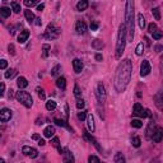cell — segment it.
<instances>
[{"mask_svg":"<svg viewBox=\"0 0 163 163\" xmlns=\"http://www.w3.org/2000/svg\"><path fill=\"white\" fill-rule=\"evenodd\" d=\"M131 73H133L131 60H130V59H124V60L118 64V66L116 69L115 82H113L115 89L118 93H122V92L126 89L129 82L131 79Z\"/></svg>","mask_w":163,"mask_h":163,"instance_id":"6da1fadb","label":"cell"},{"mask_svg":"<svg viewBox=\"0 0 163 163\" xmlns=\"http://www.w3.org/2000/svg\"><path fill=\"white\" fill-rule=\"evenodd\" d=\"M134 0H128L125 10V26L128 29V42L134 40Z\"/></svg>","mask_w":163,"mask_h":163,"instance_id":"7a4b0ae2","label":"cell"},{"mask_svg":"<svg viewBox=\"0 0 163 163\" xmlns=\"http://www.w3.org/2000/svg\"><path fill=\"white\" fill-rule=\"evenodd\" d=\"M128 42V29L125 23H121L118 27V33H117V41H116V59H121L122 54L125 51V46Z\"/></svg>","mask_w":163,"mask_h":163,"instance_id":"3957f363","label":"cell"},{"mask_svg":"<svg viewBox=\"0 0 163 163\" xmlns=\"http://www.w3.org/2000/svg\"><path fill=\"white\" fill-rule=\"evenodd\" d=\"M15 98L19 103H22L26 108H31L32 105H33V100H32V96L28 93V92L26 91H19L17 92V94H15Z\"/></svg>","mask_w":163,"mask_h":163,"instance_id":"277c9868","label":"cell"},{"mask_svg":"<svg viewBox=\"0 0 163 163\" xmlns=\"http://www.w3.org/2000/svg\"><path fill=\"white\" fill-rule=\"evenodd\" d=\"M60 33H61V29L57 28L54 23H50L47 26L45 33L42 35V37L43 38H48V40H55V38H57V37L60 36Z\"/></svg>","mask_w":163,"mask_h":163,"instance_id":"5b68a950","label":"cell"},{"mask_svg":"<svg viewBox=\"0 0 163 163\" xmlns=\"http://www.w3.org/2000/svg\"><path fill=\"white\" fill-rule=\"evenodd\" d=\"M96 96H97V100H98V103H101V105H103V103L106 102V98H107L106 89H105V85H103V83H101V82L97 84Z\"/></svg>","mask_w":163,"mask_h":163,"instance_id":"8992f818","label":"cell"},{"mask_svg":"<svg viewBox=\"0 0 163 163\" xmlns=\"http://www.w3.org/2000/svg\"><path fill=\"white\" fill-rule=\"evenodd\" d=\"M133 115L144 118V117H146V110H144L140 103H135L134 107H133Z\"/></svg>","mask_w":163,"mask_h":163,"instance_id":"52a82bcc","label":"cell"},{"mask_svg":"<svg viewBox=\"0 0 163 163\" xmlns=\"http://www.w3.org/2000/svg\"><path fill=\"white\" fill-rule=\"evenodd\" d=\"M12 116H13L12 110H9L7 107L2 108V111H0V121L2 122H8L12 118Z\"/></svg>","mask_w":163,"mask_h":163,"instance_id":"ba28073f","label":"cell"},{"mask_svg":"<svg viewBox=\"0 0 163 163\" xmlns=\"http://www.w3.org/2000/svg\"><path fill=\"white\" fill-rule=\"evenodd\" d=\"M22 153L31 157V158H37V155H38V152H37L36 148H32V146H28V145H24L23 148H22Z\"/></svg>","mask_w":163,"mask_h":163,"instance_id":"9c48e42d","label":"cell"},{"mask_svg":"<svg viewBox=\"0 0 163 163\" xmlns=\"http://www.w3.org/2000/svg\"><path fill=\"white\" fill-rule=\"evenodd\" d=\"M150 139L153 140L154 143H161L162 140H163V129H162L161 126H157Z\"/></svg>","mask_w":163,"mask_h":163,"instance_id":"30bf717a","label":"cell"},{"mask_svg":"<svg viewBox=\"0 0 163 163\" xmlns=\"http://www.w3.org/2000/svg\"><path fill=\"white\" fill-rule=\"evenodd\" d=\"M150 70H152V68H150L149 61L143 60L142 64H140V75H142V77H146V75L150 73Z\"/></svg>","mask_w":163,"mask_h":163,"instance_id":"8fae6325","label":"cell"},{"mask_svg":"<svg viewBox=\"0 0 163 163\" xmlns=\"http://www.w3.org/2000/svg\"><path fill=\"white\" fill-rule=\"evenodd\" d=\"M75 31H77L78 35H84L87 32V24L84 20H77V23H75Z\"/></svg>","mask_w":163,"mask_h":163,"instance_id":"7c38bea8","label":"cell"},{"mask_svg":"<svg viewBox=\"0 0 163 163\" xmlns=\"http://www.w3.org/2000/svg\"><path fill=\"white\" fill-rule=\"evenodd\" d=\"M154 103L159 111H163V94L162 92H157L154 96Z\"/></svg>","mask_w":163,"mask_h":163,"instance_id":"4fadbf2b","label":"cell"},{"mask_svg":"<svg viewBox=\"0 0 163 163\" xmlns=\"http://www.w3.org/2000/svg\"><path fill=\"white\" fill-rule=\"evenodd\" d=\"M63 161L64 162H74L75 161L74 155L70 153V150L68 148H64V150H63Z\"/></svg>","mask_w":163,"mask_h":163,"instance_id":"5bb4252c","label":"cell"},{"mask_svg":"<svg viewBox=\"0 0 163 163\" xmlns=\"http://www.w3.org/2000/svg\"><path fill=\"white\" fill-rule=\"evenodd\" d=\"M73 69L77 74H80L82 70H83V63H82V60H79V59H74L73 60Z\"/></svg>","mask_w":163,"mask_h":163,"instance_id":"9a60e30c","label":"cell"},{"mask_svg":"<svg viewBox=\"0 0 163 163\" xmlns=\"http://www.w3.org/2000/svg\"><path fill=\"white\" fill-rule=\"evenodd\" d=\"M155 128H157V126H155V124H154L153 121L149 122L148 128H146V130H145V138H146V139H150V138H152V135H153Z\"/></svg>","mask_w":163,"mask_h":163,"instance_id":"2e32d148","label":"cell"},{"mask_svg":"<svg viewBox=\"0 0 163 163\" xmlns=\"http://www.w3.org/2000/svg\"><path fill=\"white\" fill-rule=\"evenodd\" d=\"M28 37H29V31H28V29L20 31V33H19V36H18V42H19V43H24L27 40H28Z\"/></svg>","mask_w":163,"mask_h":163,"instance_id":"e0dca14e","label":"cell"},{"mask_svg":"<svg viewBox=\"0 0 163 163\" xmlns=\"http://www.w3.org/2000/svg\"><path fill=\"white\" fill-rule=\"evenodd\" d=\"M87 128H88V130H89L91 133H93L94 129H96V126H94V118H93V116H92V115L87 116Z\"/></svg>","mask_w":163,"mask_h":163,"instance_id":"ac0fdd59","label":"cell"},{"mask_svg":"<svg viewBox=\"0 0 163 163\" xmlns=\"http://www.w3.org/2000/svg\"><path fill=\"white\" fill-rule=\"evenodd\" d=\"M88 0H79L78 4H77V10L78 12H84V10H87V8H88Z\"/></svg>","mask_w":163,"mask_h":163,"instance_id":"d6986e66","label":"cell"},{"mask_svg":"<svg viewBox=\"0 0 163 163\" xmlns=\"http://www.w3.org/2000/svg\"><path fill=\"white\" fill-rule=\"evenodd\" d=\"M17 85H18L19 89H24V88L28 87V80H27L24 77H19L17 79Z\"/></svg>","mask_w":163,"mask_h":163,"instance_id":"ffe728a7","label":"cell"},{"mask_svg":"<svg viewBox=\"0 0 163 163\" xmlns=\"http://www.w3.org/2000/svg\"><path fill=\"white\" fill-rule=\"evenodd\" d=\"M83 135H84V138H85V139H88L91 143H93V144H94V146H96L97 149H98V150H102V148H101V146L98 145V143H97V140H96V139H94L93 137H92V135H89L88 133H87L85 130H84V131H83Z\"/></svg>","mask_w":163,"mask_h":163,"instance_id":"44dd1931","label":"cell"},{"mask_svg":"<svg viewBox=\"0 0 163 163\" xmlns=\"http://www.w3.org/2000/svg\"><path fill=\"white\" fill-rule=\"evenodd\" d=\"M10 13H12L10 8H8V7H2V8H0V15H2L3 19L9 18L10 17Z\"/></svg>","mask_w":163,"mask_h":163,"instance_id":"7402d4cb","label":"cell"},{"mask_svg":"<svg viewBox=\"0 0 163 163\" xmlns=\"http://www.w3.org/2000/svg\"><path fill=\"white\" fill-rule=\"evenodd\" d=\"M43 135H45V138H50L51 139V137H54L55 135V128L54 126H47L45 130H43Z\"/></svg>","mask_w":163,"mask_h":163,"instance_id":"603a6c76","label":"cell"},{"mask_svg":"<svg viewBox=\"0 0 163 163\" xmlns=\"http://www.w3.org/2000/svg\"><path fill=\"white\" fill-rule=\"evenodd\" d=\"M56 85H57V88H60L61 91L66 88V79H65V77H59L56 79Z\"/></svg>","mask_w":163,"mask_h":163,"instance_id":"cb8c5ba5","label":"cell"},{"mask_svg":"<svg viewBox=\"0 0 163 163\" xmlns=\"http://www.w3.org/2000/svg\"><path fill=\"white\" fill-rule=\"evenodd\" d=\"M103 46H105V43H103V41L96 38L92 41V48H94V50H102Z\"/></svg>","mask_w":163,"mask_h":163,"instance_id":"d4e9b609","label":"cell"},{"mask_svg":"<svg viewBox=\"0 0 163 163\" xmlns=\"http://www.w3.org/2000/svg\"><path fill=\"white\" fill-rule=\"evenodd\" d=\"M24 17H26V19L29 22V23H32L33 20H36V17H35V14L31 12L29 9H26L24 10Z\"/></svg>","mask_w":163,"mask_h":163,"instance_id":"484cf974","label":"cell"},{"mask_svg":"<svg viewBox=\"0 0 163 163\" xmlns=\"http://www.w3.org/2000/svg\"><path fill=\"white\" fill-rule=\"evenodd\" d=\"M15 75H17V70H15V69H8L7 72H5L4 77L7 79H12V78L15 77Z\"/></svg>","mask_w":163,"mask_h":163,"instance_id":"4316f807","label":"cell"},{"mask_svg":"<svg viewBox=\"0 0 163 163\" xmlns=\"http://www.w3.org/2000/svg\"><path fill=\"white\" fill-rule=\"evenodd\" d=\"M52 145L54 146H56V148H57V150H59V153H60V154H63V150H64V148H61V146H60V140H59V138H52Z\"/></svg>","mask_w":163,"mask_h":163,"instance_id":"83f0119b","label":"cell"},{"mask_svg":"<svg viewBox=\"0 0 163 163\" xmlns=\"http://www.w3.org/2000/svg\"><path fill=\"white\" fill-rule=\"evenodd\" d=\"M55 108H56V102L54 100H48L46 102V110L47 111H54Z\"/></svg>","mask_w":163,"mask_h":163,"instance_id":"f1b7e54d","label":"cell"},{"mask_svg":"<svg viewBox=\"0 0 163 163\" xmlns=\"http://www.w3.org/2000/svg\"><path fill=\"white\" fill-rule=\"evenodd\" d=\"M54 122H55L57 126H63V128H66L69 130H72V128H70L69 125L66 124V121H64V120H60V118H54Z\"/></svg>","mask_w":163,"mask_h":163,"instance_id":"f546056e","label":"cell"},{"mask_svg":"<svg viewBox=\"0 0 163 163\" xmlns=\"http://www.w3.org/2000/svg\"><path fill=\"white\" fill-rule=\"evenodd\" d=\"M50 50H51V46L48 45V43H43V45H42V51H43V52H42V56H43V57H47Z\"/></svg>","mask_w":163,"mask_h":163,"instance_id":"4dcf8cb0","label":"cell"},{"mask_svg":"<svg viewBox=\"0 0 163 163\" xmlns=\"http://www.w3.org/2000/svg\"><path fill=\"white\" fill-rule=\"evenodd\" d=\"M113 162H115V163H124V162H125L124 154L120 153V152H118V153H116V155L113 157Z\"/></svg>","mask_w":163,"mask_h":163,"instance_id":"1f68e13d","label":"cell"},{"mask_svg":"<svg viewBox=\"0 0 163 163\" xmlns=\"http://www.w3.org/2000/svg\"><path fill=\"white\" fill-rule=\"evenodd\" d=\"M23 3L27 8H32V7H35V5H38L40 3V0H23Z\"/></svg>","mask_w":163,"mask_h":163,"instance_id":"d6a6232c","label":"cell"},{"mask_svg":"<svg viewBox=\"0 0 163 163\" xmlns=\"http://www.w3.org/2000/svg\"><path fill=\"white\" fill-rule=\"evenodd\" d=\"M138 24L140 27V29L145 28V18L143 17V14H138Z\"/></svg>","mask_w":163,"mask_h":163,"instance_id":"836d02e7","label":"cell"},{"mask_svg":"<svg viewBox=\"0 0 163 163\" xmlns=\"http://www.w3.org/2000/svg\"><path fill=\"white\" fill-rule=\"evenodd\" d=\"M143 52H144V43L140 42V43H138L137 48H135V54H137L138 56H140V55H143Z\"/></svg>","mask_w":163,"mask_h":163,"instance_id":"e575fe53","label":"cell"},{"mask_svg":"<svg viewBox=\"0 0 163 163\" xmlns=\"http://www.w3.org/2000/svg\"><path fill=\"white\" fill-rule=\"evenodd\" d=\"M131 126L135 128V129H140L143 126V122L139 120V118H133L131 120Z\"/></svg>","mask_w":163,"mask_h":163,"instance_id":"d590c367","label":"cell"},{"mask_svg":"<svg viewBox=\"0 0 163 163\" xmlns=\"http://www.w3.org/2000/svg\"><path fill=\"white\" fill-rule=\"evenodd\" d=\"M131 144H133V146H135V148H139L140 144H142V140H140L139 137H133L131 138Z\"/></svg>","mask_w":163,"mask_h":163,"instance_id":"8d00e7d4","label":"cell"},{"mask_svg":"<svg viewBox=\"0 0 163 163\" xmlns=\"http://www.w3.org/2000/svg\"><path fill=\"white\" fill-rule=\"evenodd\" d=\"M152 14H153V17L155 20H159L161 19V12H159V8H153L152 9Z\"/></svg>","mask_w":163,"mask_h":163,"instance_id":"74e56055","label":"cell"},{"mask_svg":"<svg viewBox=\"0 0 163 163\" xmlns=\"http://www.w3.org/2000/svg\"><path fill=\"white\" fill-rule=\"evenodd\" d=\"M37 94H38V97H40V100H42V101H45L46 100V94H45V91H43L41 87H37Z\"/></svg>","mask_w":163,"mask_h":163,"instance_id":"f35d334b","label":"cell"},{"mask_svg":"<svg viewBox=\"0 0 163 163\" xmlns=\"http://www.w3.org/2000/svg\"><path fill=\"white\" fill-rule=\"evenodd\" d=\"M10 7H12V10H13L14 13H19L20 12V5L18 3L12 2V3H10Z\"/></svg>","mask_w":163,"mask_h":163,"instance_id":"ab89813d","label":"cell"},{"mask_svg":"<svg viewBox=\"0 0 163 163\" xmlns=\"http://www.w3.org/2000/svg\"><path fill=\"white\" fill-rule=\"evenodd\" d=\"M153 38L154 40H161L162 37H163V31H161V29H157L155 32H153Z\"/></svg>","mask_w":163,"mask_h":163,"instance_id":"60d3db41","label":"cell"},{"mask_svg":"<svg viewBox=\"0 0 163 163\" xmlns=\"http://www.w3.org/2000/svg\"><path fill=\"white\" fill-rule=\"evenodd\" d=\"M87 116H88V115H87V111L82 110L80 112H78V120H80V121H84L87 118Z\"/></svg>","mask_w":163,"mask_h":163,"instance_id":"b9f144b4","label":"cell"},{"mask_svg":"<svg viewBox=\"0 0 163 163\" xmlns=\"http://www.w3.org/2000/svg\"><path fill=\"white\" fill-rule=\"evenodd\" d=\"M74 96L77 97V98H79V97L82 96V92H80V88H79V85H78V84H75V85H74Z\"/></svg>","mask_w":163,"mask_h":163,"instance_id":"7bdbcfd3","label":"cell"},{"mask_svg":"<svg viewBox=\"0 0 163 163\" xmlns=\"http://www.w3.org/2000/svg\"><path fill=\"white\" fill-rule=\"evenodd\" d=\"M60 69H61L60 65H56V66H54V68L51 69V75H52V77L57 75V74H59V70H60Z\"/></svg>","mask_w":163,"mask_h":163,"instance_id":"ee69618b","label":"cell"},{"mask_svg":"<svg viewBox=\"0 0 163 163\" xmlns=\"http://www.w3.org/2000/svg\"><path fill=\"white\" fill-rule=\"evenodd\" d=\"M98 27H100V23L97 20L91 22V29L92 31H97V29H98Z\"/></svg>","mask_w":163,"mask_h":163,"instance_id":"f6af8a7d","label":"cell"},{"mask_svg":"<svg viewBox=\"0 0 163 163\" xmlns=\"http://www.w3.org/2000/svg\"><path fill=\"white\" fill-rule=\"evenodd\" d=\"M155 31H157V24L155 23H150L148 26V32L149 33H153V32H155Z\"/></svg>","mask_w":163,"mask_h":163,"instance_id":"bcb514c9","label":"cell"},{"mask_svg":"<svg viewBox=\"0 0 163 163\" xmlns=\"http://www.w3.org/2000/svg\"><path fill=\"white\" fill-rule=\"evenodd\" d=\"M84 105H85V103H84L83 100H78V101H77V108H78V110H83Z\"/></svg>","mask_w":163,"mask_h":163,"instance_id":"7dc6e473","label":"cell"},{"mask_svg":"<svg viewBox=\"0 0 163 163\" xmlns=\"http://www.w3.org/2000/svg\"><path fill=\"white\" fill-rule=\"evenodd\" d=\"M7 66H8L7 60H4V59H3V60H0V69H2V70H5V69H7Z\"/></svg>","mask_w":163,"mask_h":163,"instance_id":"c3c4849f","label":"cell"},{"mask_svg":"<svg viewBox=\"0 0 163 163\" xmlns=\"http://www.w3.org/2000/svg\"><path fill=\"white\" fill-rule=\"evenodd\" d=\"M88 162L89 163H92V162H97V163H98V162H101V159L98 158V157H96V155H91L89 158H88Z\"/></svg>","mask_w":163,"mask_h":163,"instance_id":"681fc988","label":"cell"},{"mask_svg":"<svg viewBox=\"0 0 163 163\" xmlns=\"http://www.w3.org/2000/svg\"><path fill=\"white\" fill-rule=\"evenodd\" d=\"M8 50H9V54H12V55H14V54H15V47H14L13 43H9Z\"/></svg>","mask_w":163,"mask_h":163,"instance_id":"f907efd6","label":"cell"},{"mask_svg":"<svg viewBox=\"0 0 163 163\" xmlns=\"http://www.w3.org/2000/svg\"><path fill=\"white\" fill-rule=\"evenodd\" d=\"M4 93H5V84L4 83H2L0 84V96H4Z\"/></svg>","mask_w":163,"mask_h":163,"instance_id":"816d5d0a","label":"cell"},{"mask_svg":"<svg viewBox=\"0 0 163 163\" xmlns=\"http://www.w3.org/2000/svg\"><path fill=\"white\" fill-rule=\"evenodd\" d=\"M45 120H46V118H45V117L37 118V120H36V124H37V125H42V124H45Z\"/></svg>","mask_w":163,"mask_h":163,"instance_id":"f5cc1de1","label":"cell"},{"mask_svg":"<svg viewBox=\"0 0 163 163\" xmlns=\"http://www.w3.org/2000/svg\"><path fill=\"white\" fill-rule=\"evenodd\" d=\"M154 50H155L157 52H162V51H163V46H162V45H155V46H154Z\"/></svg>","mask_w":163,"mask_h":163,"instance_id":"db71d44e","label":"cell"},{"mask_svg":"<svg viewBox=\"0 0 163 163\" xmlns=\"http://www.w3.org/2000/svg\"><path fill=\"white\" fill-rule=\"evenodd\" d=\"M94 57H96V60H97V61H102V60H103V56L101 55V54H96V56H94Z\"/></svg>","mask_w":163,"mask_h":163,"instance_id":"11a10c76","label":"cell"},{"mask_svg":"<svg viewBox=\"0 0 163 163\" xmlns=\"http://www.w3.org/2000/svg\"><path fill=\"white\" fill-rule=\"evenodd\" d=\"M43 9H45V5H43V4H38V7H37V10H38V12H42Z\"/></svg>","mask_w":163,"mask_h":163,"instance_id":"9f6ffc18","label":"cell"},{"mask_svg":"<svg viewBox=\"0 0 163 163\" xmlns=\"http://www.w3.org/2000/svg\"><path fill=\"white\" fill-rule=\"evenodd\" d=\"M35 24H36V26H41V24H42V20H41V18H36Z\"/></svg>","mask_w":163,"mask_h":163,"instance_id":"6f0895ef","label":"cell"},{"mask_svg":"<svg viewBox=\"0 0 163 163\" xmlns=\"http://www.w3.org/2000/svg\"><path fill=\"white\" fill-rule=\"evenodd\" d=\"M45 144H46V142H45V140H43V139H40V140H38V145L43 146V145H45Z\"/></svg>","mask_w":163,"mask_h":163,"instance_id":"680465c9","label":"cell"},{"mask_svg":"<svg viewBox=\"0 0 163 163\" xmlns=\"http://www.w3.org/2000/svg\"><path fill=\"white\" fill-rule=\"evenodd\" d=\"M32 139H35V140H37V139H40V135L38 134H35L33 137H32Z\"/></svg>","mask_w":163,"mask_h":163,"instance_id":"91938a15","label":"cell"},{"mask_svg":"<svg viewBox=\"0 0 163 163\" xmlns=\"http://www.w3.org/2000/svg\"><path fill=\"white\" fill-rule=\"evenodd\" d=\"M161 72L163 73V56H162V59H161Z\"/></svg>","mask_w":163,"mask_h":163,"instance_id":"94428289","label":"cell"},{"mask_svg":"<svg viewBox=\"0 0 163 163\" xmlns=\"http://www.w3.org/2000/svg\"><path fill=\"white\" fill-rule=\"evenodd\" d=\"M13 92H14L13 89H10V91H9V98H13Z\"/></svg>","mask_w":163,"mask_h":163,"instance_id":"6125c7cd","label":"cell"},{"mask_svg":"<svg viewBox=\"0 0 163 163\" xmlns=\"http://www.w3.org/2000/svg\"><path fill=\"white\" fill-rule=\"evenodd\" d=\"M144 40L146 41V45H148V46H150V41H149V38H148V37H145Z\"/></svg>","mask_w":163,"mask_h":163,"instance_id":"be15d7a7","label":"cell"},{"mask_svg":"<svg viewBox=\"0 0 163 163\" xmlns=\"http://www.w3.org/2000/svg\"><path fill=\"white\" fill-rule=\"evenodd\" d=\"M2 2H3V3H5V2H8V0H2Z\"/></svg>","mask_w":163,"mask_h":163,"instance_id":"e7e4bbea","label":"cell"}]
</instances>
